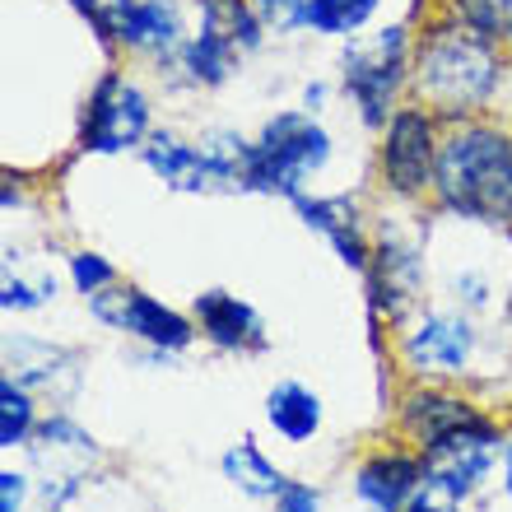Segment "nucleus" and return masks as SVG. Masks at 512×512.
<instances>
[{
	"mask_svg": "<svg viewBox=\"0 0 512 512\" xmlns=\"http://www.w3.org/2000/svg\"><path fill=\"white\" fill-rule=\"evenodd\" d=\"M480 410H485V405H475L471 396H461L452 382H415V387L401 396V405H396V429H401L405 443L424 452V447L447 438L452 429L471 424Z\"/></svg>",
	"mask_w": 512,
	"mask_h": 512,
	"instance_id": "17",
	"label": "nucleus"
},
{
	"mask_svg": "<svg viewBox=\"0 0 512 512\" xmlns=\"http://www.w3.org/2000/svg\"><path fill=\"white\" fill-rule=\"evenodd\" d=\"M89 317H94L98 326H108V331H117V336L135 340L145 354H154V359H173V354H187L196 340H201V331H196V317L182 308H173V303H163V298H154L149 289H140V284H117V289H108V294L89 298Z\"/></svg>",
	"mask_w": 512,
	"mask_h": 512,
	"instance_id": "9",
	"label": "nucleus"
},
{
	"mask_svg": "<svg viewBox=\"0 0 512 512\" xmlns=\"http://www.w3.org/2000/svg\"><path fill=\"white\" fill-rule=\"evenodd\" d=\"M0 210H5V215H10V210H28V196L14 177H5V187H0Z\"/></svg>",
	"mask_w": 512,
	"mask_h": 512,
	"instance_id": "34",
	"label": "nucleus"
},
{
	"mask_svg": "<svg viewBox=\"0 0 512 512\" xmlns=\"http://www.w3.org/2000/svg\"><path fill=\"white\" fill-rule=\"evenodd\" d=\"M340 94L350 98L354 117L364 131L378 135L401 108V94L410 89V66H415V33L410 24H382L373 33H359L340 47Z\"/></svg>",
	"mask_w": 512,
	"mask_h": 512,
	"instance_id": "4",
	"label": "nucleus"
},
{
	"mask_svg": "<svg viewBox=\"0 0 512 512\" xmlns=\"http://www.w3.org/2000/svg\"><path fill=\"white\" fill-rule=\"evenodd\" d=\"M70 10L94 28V38L103 42V47H117L126 14L135 10V0H70Z\"/></svg>",
	"mask_w": 512,
	"mask_h": 512,
	"instance_id": "28",
	"label": "nucleus"
},
{
	"mask_svg": "<svg viewBox=\"0 0 512 512\" xmlns=\"http://www.w3.org/2000/svg\"><path fill=\"white\" fill-rule=\"evenodd\" d=\"M261 19L270 24V33H294L298 24V10H303V0H252Z\"/></svg>",
	"mask_w": 512,
	"mask_h": 512,
	"instance_id": "31",
	"label": "nucleus"
},
{
	"mask_svg": "<svg viewBox=\"0 0 512 512\" xmlns=\"http://www.w3.org/2000/svg\"><path fill=\"white\" fill-rule=\"evenodd\" d=\"M98 461H103V443H98L75 415H66V410H56V415L42 419L38 438L28 443V466L38 475L33 485L42 489L47 512L66 508L84 489V480H89V471H94Z\"/></svg>",
	"mask_w": 512,
	"mask_h": 512,
	"instance_id": "11",
	"label": "nucleus"
},
{
	"mask_svg": "<svg viewBox=\"0 0 512 512\" xmlns=\"http://www.w3.org/2000/svg\"><path fill=\"white\" fill-rule=\"evenodd\" d=\"M28 494H33V475L14 471V466H0V512H24Z\"/></svg>",
	"mask_w": 512,
	"mask_h": 512,
	"instance_id": "30",
	"label": "nucleus"
},
{
	"mask_svg": "<svg viewBox=\"0 0 512 512\" xmlns=\"http://www.w3.org/2000/svg\"><path fill=\"white\" fill-rule=\"evenodd\" d=\"M429 201L447 219L512 229V131L489 117H471L443 131Z\"/></svg>",
	"mask_w": 512,
	"mask_h": 512,
	"instance_id": "1",
	"label": "nucleus"
},
{
	"mask_svg": "<svg viewBox=\"0 0 512 512\" xmlns=\"http://www.w3.org/2000/svg\"><path fill=\"white\" fill-rule=\"evenodd\" d=\"M499 485L503 494L512 499V429H508V443H503V466H499Z\"/></svg>",
	"mask_w": 512,
	"mask_h": 512,
	"instance_id": "35",
	"label": "nucleus"
},
{
	"mask_svg": "<svg viewBox=\"0 0 512 512\" xmlns=\"http://www.w3.org/2000/svg\"><path fill=\"white\" fill-rule=\"evenodd\" d=\"M503 443H508V429H503L489 410H480L471 424H461V429H452L447 438L424 447L429 489L443 494V499H452V503H471L475 494L499 475Z\"/></svg>",
	"mask_w": 512,
	"mask_h": 512,
	"instance_id": "8",
	"label": "nucleus"
},
{
	"mask_svg": "<svg viewBox=\"0 0 512 512\" xmlns=\"http://www.w3.org/2000/svg\"><path fill=\"white\" fill-rule=\"evenodd\" d=\"M238 66H243V56L233 52L229 42H219L196 28V33L182 42V52H177V61L168 70H173L187 89H219V84H229L233 75H238Z\"/></svg>",
	"mask_w": 512,
	"mask_h": 512,
	"instance_id": "22",
	"label": "nucleus"
},
{
	"mask_svg": "<svg viewBox=\"0 0 512 512\" xmlns=\"http://www.w3.org/2000/svg\"><path fill=\"white\" fill-rule=\"evenodd\" d=\"M261 415H266V429L289 447H308L326 424V401L322 391L308 387L298 378H280L275 387L266 391L261 401Z\"/></svg>",
	"mask_w": 512,
	"mask_h": 512,
	"instance_id": "19",
	"label": "nucleus"
},
{
	"mask_svg": "<svg viewBox=\"0 0 512 512\" xmlns=\"http://www.w3.org/2000/svg\"><path fill=\"white\" fill-rule=\"evenodd\" d=\"M354 499L364 503L368 512H405L410 503L429 489V475H424V452L419 447H373L350 475Z\"/></svg>",
	"mask_w": 512,
	"mask_h": 512,
	"instance_id": "13",
	"label": "nucleus"
},
{
	"mask_svg": "<svg viewBox=\"0 0 512 512\" xmlns=\"http://www.w3.org/2000/svg\"><path fill=\"white\" fill-rule=\"evenodd\" d=\"M191 317H196L201 340L210 345V350H219V354L252 359V354L270 350L266 317H261L243 294H233V289H201V294L191 298Z\"/></svg>",
	"mask_w": 512,
	"mask_h": 512,
	"instance_id": "16",
	"label": "nucleus"
},
{
	"mask_svg": "<svg viewBox=\"0 0 512 512\" xmlns=\"http://www.w3.org/2000/svg\"><path fill=\"white\" fill-rule=\"evenodd\" d=\"M424 284H429V247L424 233L405 229L396 219H387L373 233V261L364 275V294H368V317L373 326H401L410 312H419L424 303Z\"/></svg>",
	"mask_w": 512,
	"mask_h": 512,
	"instance_id": "7",
	"label": "nucleus"
},
{
	"mask_svg": "<svg viewBox=\"0 0 512 512\" xmlns=\"http://www.w3.org/2000/svg\"><path fill=\"white\" fill-rule=\"evenodd\" d=\"M42 396L24 382L0 378V452H28V443L42 429Z\"/></svg>",
	"mask_w": 512,
	"mask_h": 512,
	"instance_id": "25",
	"label": "nucleus"
},
{
	"mask_svg": "<svg viewBox=\"0 0 512 512\" xmlns=\"http://www.w3.org/2000/svg\"><path fill=\"white\" fill-rule=\"evenodd\" d=\"M503 80H508V56L471 28L438 19L415 38L410 94L443 126L480 117L499 98Z\"/></svg>",
	"mask_w": 512,
	"mask_h": 512,
	"instance_id": "2",
	"label": "nucleus"
},
{
	"mask_svg": "<svg viewBox=\"0 0 512 512\" xmlns=\"http://www.w3.org/2000/svg\"><path fill=\"white\" fill-rule=\"evenodd\" d=\"M187 38H191V28H187L182 0H135V10L126 14L117 47H126V52H135V56H149V61H159V66L168 70Z\"/></svg>",
	"mask_w": 512,
	"mask_h": 512,
	"instance_id": "18",
	"label": "nucleus"
},
{
	"mask_svg": "<svg viewBox=\"0 0 512 512\" xmlns=\"http://www.w3.org/2000/svg\"><path fill=\"white\" fill-rule=\"evenodd\" d=\"M443 19L480 33L499 52H512V0H443Z\"/></svg>",
	"mask_w": 512,
	"mask_h": 512,
	"instance_id": "26",
	"label": "nucleus"
},
{
	"mask_svg": "<svg viewBox=\"0 0 512 512\" xmlns=\"http://www.w3.org/2000/svg\"><path fill=\"white\" fill-rule=\"evenodd\" d=\"M405 512H461V503H452V499H443V494H433V489H424L415 503Z\"/></svg>",
	"mask_w": 512,
	"mask_h": 512,
	"instance_id": "33",
	"label": "nucleus"
},
{
	"mask_svg": "<svg viewBox=\"0 0 512 512\" xmlns=\"http://www.w3.org/2000/svg\"><path fill=\"white\" fill-rule=\"evenodd\" d=\"M270 512H322V489L308 485V480H289L270 499Z\"/></svg>",
	"mask_w": 512,
	"mask_h": 512,
	"instance_id": "29",
	"label": "nucleus"
},
{
	"mask_svg": "<svg viewBox=\"0 0 512 512\" xmlns=\"http://www.w3.org/2000/svg\"><path fill=\"white\" fill-rule=\"evenodd\" d=\"M66 284L89 303V298L117 289V284H122V270H117L112 256L98 252V247H75V252H66Z\"/></svg>",
	"mask_w": 512,
	"mask_h": 512,
	"instance_id": "27",
	"label": "nucleus"
},
{
	"mask_svg": "<svg viewBox=\"0 0 512 512\" xmlns=\"http://www.w3.org/2000/svg\"><path fill=\"white\" fill-rule=\"evenodd\" d=\"M191 5H196V28L219 42H229L238 56H252L266 47L270 24L261 19L252 0H191Z\"/></svg>",
	"mask_w": 512,
	"mask_h": 512,
	"instance_id": "20",
	"label": "nucleus"
},
{
	"mask_svg": "<svg viewBox=\"0 0 512 512\" xmlns=\"http://www.w3.org/2000/svg\"><path fill=\"white\" fill-rule=\"evenodd\" d=\"M396 359L415 382H457L480 359V326L452 303H429L396 326Z\"/></svg>",
	"mask_w": 512,
	"mask_h": 512,
	"instance_id": "5",
	"label": "nucleus"
},
{
	"mask_svg": "<svg viewBox=\"0 0 512 512\" xmlns=\"http://www.w3.org/2000/svg\"><path fill=\"white\" fill-rule=\"evenodd\" d=\"M336 159V135L303 108H284L261 122L252 135V163H247V196H275L294 205L308 196L312 177H322Z\"/></svg>",
	"mask_w": 512,
	"mask_h": 512,
	"instance_id": "3",
	"label": "nucleus"
},
{
	"mask_svg": "<svg viewBox=\"0 0 512 512\" xmlns=\"http://www.w3.org/2000/svg\"><path fill=\"white\" fill-rule=\"evenodd\" d=\"M382 14V0H303L294 33H312V38L350 42L359 38L373 19Z\"/></svg>",
	"mask_w": 512,
	"mask_h": 512,
	"instance_id": "23",
	"label": "nucleus"
},
{
	"mask_svg": "<svg viewBox=\"0 0 512 512\" xmlns=\"http://www.w3.org/2000/svg\"><path fill=\"white\" fill-rule=\"evenodd\" d=\"M5 378L24 382L28 391H38L42 401H70L80 391V378H84V354L75 345H61L52 336H5Z\"/></svg>",
	"mask_w": 512,
	"mask_h": 512,
	"instance_id": "12",
	"label": "nucleus"
},
{
	"mask_svg": "<svg viewBox=\"0 0 512 512\" xmlns=\"http://www.w3.org/2000/svg\"><path fill=\"white\" fill-rule=\"evenodd\" d=\"M61 294V275L52 266H38L28 270V256L24 252H5V275H0V308L10 317H24V312H38L47 303H56Z\"/></svg>",
	"mask_w": 512,
	"mask_h": 512,
	"instance_id": "24",
	"label": "nucleus"
},
{
	"mask_svg": "<svg viewBox=\"0 0 512 512\" xmlns=\"http://www.w3.org/2000/svg\"><path fill=\"white\" fill-rule=\"evenodd\" d=\"M447 126L419 103H401L378 131V182L396 201H424L433 191V168Z\"/></svg>",
	"mask_w": 512,
	"mask_h": 512,
	"instance_id": "10",
	"label": "nucleus"
},
{
	"mask_svg": "<svg viewBox=\"0 0 512 512\" xmlns=\"http://www.w3.org/2000/svg\"><path fill=\"white\" fill-rule=\"evenodd\" d=\"M219 475L229 480V489H238V494L252 503H270L289 485V475L266 457V447L256 443V438H238V443L224 447V452H219Z\"/></svg>",
	"mask_w": 512,
	"mask_h": 512,
	"instance_id": "21",
	"label": "nucleus"
},
{
	"mask_svg": "<svg viewBox=\"0 0 512 512\" xmlns=\"http://www.w3.org/2000/svg\"><path fill=\"white\" fill-rule=\"evenodd\" d=\"M140 163L159 177L168 191L177 196H238L229 182V173L210 159V149L201 145V135L187 140L177 131H154L149 145L140 149Z\"/></svg>",
	"mask_w": 512,
	"mask_h": 512,
	"instance_id": "15",
	"label": "nucleus"
},
{
	"mask_svg": "<svg viewBox=\"0 0 512 512\" xmlns=\"http://www.w3.org/2000/svg\"><path fill=\"white\" fill-rule=\"evenodd\" d=\"M294 215L308 233H317L336 261L354 275H368V261H373V233L364 224V205L354 191H331V196H298Z\"/></svg>",
	"mask_w": 512,
	"mask_h": 512,
	"instance_id": "14",
	"label": "nucleus"
},
{
	"mask_svg": "<svg viewBox=\"0 0 512 512\" xmlns=\"http://www.w3.org/2000/svg\"><path fill=\"white\" fill-rule=\"evenodd\" d=\"M149 135H154V98L126 70L108 66L84 98L75 149L98 159H122V154H140Z\"/></svg>",
	"mask_w": 512,
	"mask_h": 512,
	"instance_id": "6",
	"label": "nucleus"
},
{
	"mask_svg": "<svg viewBox=\"0 0 512 512\" xmlns=\"http://www.w3.org/2000/svg\"><path fill=\"white\" fill-rule=\"evenodd\" d=\"M336 89H340V84H331V80H308V84H303V98H298V108L312 112V117H322Z\"/></svg>",
	"mask_w": 512,
	"mask_h": 512,
	"instance_id": "32",
	"label": "nucleus"
}]
</instances>
